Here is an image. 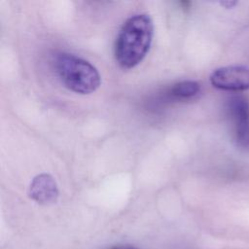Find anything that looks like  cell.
<instances>
[{
    "label": "cell",
    "mask_w": 249,
    "mask_h": 249,
    "mask_svg": "<svg viewBox=\"0 0 249 249\" xmlns=\"http://www.w3.org/2000/svg\"><path fill=\"white\" fill-rule=\"evenodd\" d=\"M210 83L214 88L223 90L249 89V68L240 65L218 68L211 74Z\"/></svg>",
    "instance_id": "cell-3"
},
{
    "label": "cell",
    "mask_w": 249,
    "mask_h": 249,
    "mask_svg": "<svg viewBox=\"0 0 249 249\" xmlns=\"http://www.w3.org/2000/svg\"><path fill=\"white\" fill-rule=\"evenodd\" d=\"M29 197L40 205H50L57 201L59 190L54 178L48 173L36 175L28 189Z\"/></svg>",
    "instance_id": "cell-5"
},
{
    "label": "cell",
    "mask_w": 249,
    "mask_h": 249,
    "mask_svg": "<svg viewBox=\"0 0 249 249\" xmlns=\"http://www.w3.org/2000/svg\"><path fill=\"white\" fill-rule=\"evenodd\" d=\"M53 66L58 79L71 91L89 94L100 86L101 78L97 69L79 56L60 53L55 55Z\"/></svg>",
    "instance_id": "cell-2"
},
{
    "label": "cell",
    "mask_w": 249,
    "mask_h": 249,
    "mask_svg": "<svg viewBox=\"0 0 249 249\" xmlns=\"http://www.w3.org/2000/svg\"><path fill=\"white\" fill-rule=\"evenodd\" d=\"M154 35L153 20L147 14H136L123 24L115 43V57L124 69L138 65L148 53Z\"/></svg>",
    "instance_id": "cell-1"
},
{
    "label": "cell",
    "mask_w": 249,
    "mask_h": 249,
    "mask_svg": "<svg viewBox=\"0 0 249 249\" xmlns=\"http://www.w3.org/2000/svg\"><path fill=\"white\" fill-rule=\"evenodd\" d=\"M111 249H137V248L134 246H131V245H120V246L113 247Z\"/></svg>",
    "instance_id": "cell-7"
},
{
    "label": "cell",
    "mask_w": 249,
    "mask_h": 249,
    "mask_svg": "<svg viewBox=\"0 0 249 249\" xmlns=\"http://www.w3.org/2000/svg\"><path fill=\"white\" fill-rule=\"evenodd\" d=\"M230 111L234 124L235 140L239 147L249 148V103L242 96H234L230 101Z\"/></svg>",
    "instance_id": "cell-4"
},
{
    "label": "cell",
    "mask_w": 249,
    "mask_h": 249,
    "mask_svg": "<svg viewBox=\"0 0 249 249\" xmlns=\"http://www.w3.org/2000/svg\"><path fill=\"white\" fill-rule=\"evenodd\" d=\"M200 91V85L196 81L185 80L174 84L170 89L172 96L180 99H189Z\"/></svg>",
    "instance_id": "cell-6"
}]
</instances>
